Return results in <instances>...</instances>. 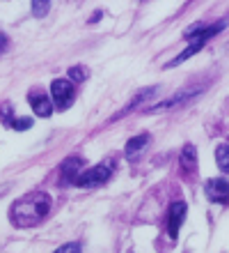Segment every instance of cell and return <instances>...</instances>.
Here are the masks:
<instances>
[{"mask_svg":"<svg viewBox=\"0 0 229 253\" xmlns=\"http://www.w3.org/2000/svg\"><path fill=\"white\" fill-rule=\"evenodd\" d=\"M51 97L55 101V106L60 111H65L73 104V97H76V90H73L71 81L69 79H55L51 83Z\"/></svg>","mask_w":229,"mask_h":253,"instance_id":"cell-5","label":"cell"},{"mask_svg":"<svg viewBox=\"0 0 229 253\" xmlns=\"http://www.w3.org/2000/svg\"><path fill=\"white\" fill-rule=\"evenodd\" d=\"M83 168H85V159H83V157H78V154H71V157H66V159L62 161L60 170H62L65 182H71V184H73V182H76V177L83 173Z\"/></svg>","mask_w":229,"mask_h":253,"instance_id":"cell-9","label":"cell"},{"mask_svg":"<svg viewBox=\"0 0 229 253\" xmlns=\"http://www.w3.org/2000/svg\"><path fill=\"white\" fill-rule=\"evenodd\" d=\"M186 214H188V205H186L183 200H177V203L170 207V216H167V235H170L172 240H177L179 237V228H181Z\"/></svg>","mask_w":229,"mask_h":253,"instance_id":"cell-7","label":"cell"},{"mask_svg":"<svg viewBox=\"0 0 229 253\" xmlns=\"http://www.w3.org/2000/svg\"><path fill=\"white\" fill-rule=\"evenodd\" d=\"M204 191H206V198L216 205H229V180L225 177H213L204 184Z\"/></svg>","mask_w":229,"mask_h":253,"instance_id":"cell-6","label":"cell"},{"mask_svg":"<svg viewBox=\"0 0 229 253\" xmlns=\"http://www.w3.org/2000/svg\"><path fill=\"white\" fill-rule=\"evenodd\" d=\"M30 106H33V111L39 115V118H48V115L53 113V104L46 94H33V97H30Z\"/></svg>","mask_w":229,"mask_h":253,"instance_id":"cell-11","label":"cell"},{"mask_svg":"<svg viewBox=\"0 0 229 253\" xmlns=\"http://www.w3.org/2000/svg\"><path fill=\"white\" fill-rule=\"evenodd\" d=\"M204 92V85H193V87H183V90H179L177 94H172V97H167L165 101H161V104H154V106L147 108V113H161V111H170V108H177L181 106V104H186V101L195 99L197 94Z\"/></svg>","mask_w":229,"mask_h":253,"instance_id":"cell-4","label":"cell"},{"mask_svg":"<svg viewBox=\"0 0 229 253\" xmlns=\"http://www.w3.org/2000/svg\"><path fill=\"white\" fill-rule=\"evenodd\" d=\"M51 196L46 191H33L12 205V223L16 228H33L48 216Z\"/></svg>","mask_w":229,"mask_h":253,"instance_id":"cell-1","label":"cell"},{"mask_svg":"<svg viewBox=\"0 0 229 253\" xmlns=\"http://www.w3.org/2000/svg\"><path fill=\"white\" fill-rule=\"evenodd\" d=\"M225 26H227V21H218V23H213V26L195 23L193 28H188V30H186V40H190V42H188V46L183 48L181 53H179L172 62H167V65H165V69H170V67L181 65L183 60H188V58H193L195 53H199V51L204 48V44H206V42L213 40V37H216L218 33H223Z\"/></svg>","mask_w":229,"mask_h":253,"instance_id":"cell-2","label":"cell"},{"mask_svg":"<svg viewBox=\"0 0 229 253\" xmlns=\"http://www.w3.org/2000/svg\"><path fill=\"white\" fill-rule=\"evenodd\" d=\"M216 164L223 173H229V145L227 143H220L216 147Z\"/></svg>","mask_w":229,"mask_h":253,"instance_id":"cell-13","label":"cell"},{"mask_svg":"<svg viewBox=\"0 0 229 253\" xmlns=\"http://www.w3.org/2000/svg\"><path fill=\"white\" fill-rule=\"evenodd\" d=\"M30 7H33V14L34 16H37V19H41V16H44L46 12H48V2H41V0H33V2H30Z\"/></svg>","mask_w":229,"mask_h":253,"instance_id":"cell-15","label":"cell"},{"mask_svg":"<svg viewBox=\"0 0 229 253\" xmlns=\"http://www.w3.org/2000/svg\"><path fill=\"white\" fill-rule=\"evenodd\" d=\"M87 76H90V69H87V67L76 65V67H71V69H69V81L83 83V81H87Z\"/></svg>","mask_w":229,"mask_h":253,"instance_id":"cell-14","label":"cell"},{"mask_svg":"<svg viewBox=\"0 0 229 253\" xmlns=\"http://www.w3.org/2000/svg\"><path fill=\"white\" fill-rule=\"evenodd\" d=\"M179 161H181V168L183 170H188V173H193L197 168V147L195 145H183L181 154H179Z\"/></svg>","mask_w":229,"mask_h":253,"instance_id":"cell-12","label":"cell"},{"mask_svg":"<svg viewBox=\"0 0 229 253\" xmlns=\"http://www.w3.org/2000/svg\"><path fill=\"white\" fill-rule=\"evenodd\" d=\"M112 170H115V159H105L101 164H97V166H92L90 170H83L73 184L80 189H97L110 180Z\"/></svg>","mask_w":229,"mask_h":253,"instance_id":"cell-3","label":"cell"},{"mask_svg":"<svg viewBox=\"0 0 229 253\" xmlns=\"http://www.w3.org/2000/svg\"><path fill=\"white\" fill-rule=\"evenodd\" d=\"M53 253H80V244L78 242H69V244H65V247L55 249Z\"/></svg>","mask_w":229,"mask_h":253,"instance_id":"cell-17","label":"cell"},{"mask_svg":"<svg viewBox=\"0 0 229 253\" xmlns=\"http://www.w3.org/2000/svg\"><path fill=\"white\" fill-rule=\"evenodd\" d=\"M149 145V133H137V136H133V138H129V143H126L124 147V154L129 161H135L140 154L144 152V147Z\"/></svg>","mask_w":229,"mask_h":253,"instance_id":"cell-10","label":"cell"},{"mask_svg":"<svg viewBox=\"0 0 229 253\" xmlns=\"http://www.w3.org/2000/svg\"><path fill=\"white\" fill-rule=\"evenodd\" d=\"M9 126H14L16 131H23V129H30V126H33V120H30V118H19V120L9 122Z\"/></svg>","mask_w":229,"mask_h":253,"instance_id":"cell-16","label":"cell"},{"mask_svg":"<svg viewBox=\"0 0 229 253\" xmlns=\"http://www.w3.org/2000/svg\"><path fill=\"white\" fill-rule=\"evenodd\" d=\"M7 46H9V40H7V35L5 33H0V55L7 51Z\"/></svg>","mask_w":229,"mask_h":253,"instance_id":"cell-18","label":"cell"},{"mask_svg":"<svg viewBox=\"0 0 229 253\" xmlns=\"http://www.w3.org/2000/svg\"><path fill=\"white\" fill-rule=\"evenodd\" d=\"M156 94H158V85L142 87V90H140V92H137V94H133V97H131V101H129V104H126V106L122 108V111H119V113L115 115L112 120H119V118H124V115L133 113L135 108H140V106H142V104H144V101H147V99H151V97H156Z\"/></svg>","mask_w":229,"mask_h":253,"instance_id":"cell-8","label":"cell"}]
</instances>
